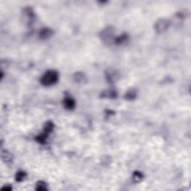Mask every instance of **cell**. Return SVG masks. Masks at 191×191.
Returning <instances> with one entry per match:
<instances>
[{
    "label": "cell",
    "mask_w": 191,
    "mask_h": 191,
    "mask_svg": "<svg viewBox=\"0 0 191 191\" xmlns=\"http://www.w3.org/2000/svg\"><path fill=\"white\" fill-rule=\"evenodd\" d=\"M58 73L56 71L49 70L42 76L41 84L43 86H51L53 85L58 81Z\"/></svg>",
    "instance_id": "obj_1"
},
{
    "label": "cell",
    "mask_w": 191,
    "mask_h": 191,
    "mask_svg": "<svg viewBox=\"0 0 191 191\" xmlns=\"http://www.w3.org/2000/svg\"><path fill=\"white\" fill-rule=\"evenodd\" d=\"M170 22L165 19H160L155 23V29L158 33H163L166 31L170 26Z\"/></svg>",
    "instance_id": "obj_2"
},
{
    "label": "cell",
    "mask_w": 191,
    "mask_h": 191,
    "mask_svg": "<svg viewBox=\"0 0 191 191\" xmlns=\"http://www.w3.org/2000/svg\"><path fill=\"white\" fill-rule=\"evenodd\" d=\"M53 31L50 29L45 28V29H41V31H40V34H39V36L43 40H46V39H48L49 38H50L53 35Z\"/></svg>",
    "instance_id": "obj_3"
},
{
    "label": "cell",
    "mask_w": 191,
    "mask_h": 191,
    "mask_svg": "<svg viewBox=\"0 0 191 191\" xmlns=\"http://www.w3.org/2000/svg\"><path fill=\"white\" fill-rule=\"evenodd\" d=\"M63 105H64L66 109L68 110H72L76 106V102L72 98H66L63 101Z\"/></svg>",
    "instance_id": "obj_4"
},
{
    "label": "cell",
    "mask_w": 191,
    "mask_h": 191,
    "mask_svg": "<svg viewBox=\"0 0 191 191\" xmlns=\"http://www.w3.org/2000/svg\"><path fill=\"white\" fill-rule=\"evenodd\" d=\"M73 79L76 83H85L86 81V77L85 75L82 72H76V74L73 76Z\"/></svg>",
    "instance_id": "obj_5"
},
{
    "label": "cell",
    "mask_w": 191,
    "mask_h": 191,
    "mask_svg": "<svg viewBox=\"0 0 191 191\" xmlns=\"http://www.w3.org/2000/svg\"><path fill=\"white\" fill-rule=\"evenodd\" d=\"M136 96H137V93L133 89H131V90H128L126 92V93L125 94V99L128 100V101H132L134 99H135Z\"/></svg>",
    "instance_id": "obj_6"
},
{
    "label": "cell",
    "mask_w": 191,
    "mask_h": 191,
    "mask_svg": "<svg viewBox=\"0 0 191 191\" xmlns=\"http://www.w3.org/2000/svg\"><path fill=\"white\" fill-rule=\"evenodd\" d=\"M35 189L39 191L47 190L48 188H47L46 183L43 181H39L37 182V184H35Z\"/></svg>",
    "instance_id": "obj_7"
},
{
    "label": "cell",
    "mask_w": 191,
    "mask_h": 191,
    "mask_svg": "<svg viewBox=\"0 0 191 191\" xmlns=\"http://www.w3.org/2000/svg\"><path fill=\"white\" fill-rule=\"evenodd\" d=\"M47 137H48V134L45 133V132H43V134H40V135H38L36 137V140L38 143H45L46 141L47 140Z\"/></svg>",
    "instance_id": "obj_8"
},
{
    "label": "cell",
    "mask_w": 191,
    "mask_h": 191,
    "mask_svg": "<svg viewBox=\"0 0 191 191\" xmlns=\"http://www.w3.org/2000/svg\"><path fill=\"white\" fill-rule=\"evenodd\" d=\"M53 128H54V125H53V123H51V122H47V123L45 124L43 132L46 134H49L53 131Z\"/></svg>",
    "instance_id": "obj_9"
},
{
    "label": "cell",
    "mask_w": 191,
    "mask_h": 191,
    "mask_svg": "<svg viewBox=\"0 0 191 191\" xmlns=\"http://www.w3.org/2000/svg\"><path fill=\"white\" fill-rule=\"evenodd\" d=\"M2 158L5 162H10L12 160V155L8 152V151H2Z\"/></svg>",
    "instance_id": "obj_10"
},
{
    "label": "cell",
    "mask_w": 191,
    "mask_h": 191,
    "mask_svg": "<svg viewBox=\"0 0 191 191\" xmlns=\"http://www.w3.org/2000/svg\"><path fill=\"white\" fill-rule=\"evenodd\" d=\"M25 177H26V173L23 171H20L16 173L15 179H16V181H23L25 179Z\"/></svg>",
    "instance_id": "obj_11"
},
{
    "label": "cell",
    "mask_w": 191,
    "mask_h": 191,
    "mask_svg": "<svg viewBox=\"0 0 191 191\" xmlns=\"http://www.w3.org/2000/svg\"><path fill=\"white\" fill-rule=\"evenodd\" d=\"M143 179V175L141 173H139V172H135L134 173L133 175V180L135 182H139L142 181V179Z\"/></svg>",
    "instance_id": "obj_12"
},
{
    "label": "cell",
    "mask_w": 191,
    "mask_h": 191,
    "mask_svg": "<svg viewBox=\"0 0 191 191\" xmlns=\"http://www.w3.org/2000/svg\"><path fill=\"white\" fill-rule=\"evenodd\" d=\"M126 38H127V36L126 35V34L121 35L120 37H119L118 38H117V40H116V43H117V44H121V43H123V42H125L126 40Z\"/></svg>",
    "instance_id": "obj_13"
}]
</instances>
